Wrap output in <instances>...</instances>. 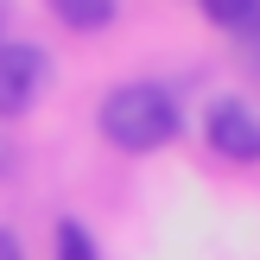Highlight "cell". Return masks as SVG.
Here are the masks:
<instances>
[{
	"label": "cell",
	"mask_w": 260,
	"mask_h": 260,
	"mask_svg": "<svg viewBox=\"0 0 260 260\" xmlns=\"http://www.w3.org/2000/svg\"><path fill=\"white\" fill-rule=\"evenodd\" d=\"M102 140H108L114 152H159L165 140H178V127H184V108L172 102V89L159 83H121L102 95Z\"/></svg>",
	"instance_id": "cell-1"
},
{
	"label": "cell",
	"mask_w": 260,
	"mask_h": 260,
	"mask_svg": "<svg viewBox=\"0 0 260 260\" xmlns=\"http://www.w3.org/2000/svg\"><path fill=\"white\" fill-rule=\"evenodd\" d=\"M7 165H13V152H7V140H0V172H7Z\"/></svg>",
	"instance_id": "cell-9"
},
{
	"label": "cell",
	"mask_w": 260,
	"mask_h": 260,
	"mask_svg": "<svg viewBox=\"0 0 260 260\" xmlns=\"http://www.w3.org/2000/svg\"><path fill=\"white\" fill-rule=\"evenodd\" d=\"M0 260H25V254H19V235H13V229H0Z\"/></svg>",
	"instance_id": "cell-7"
},
{
	"label": "cell",
	"mask_w": 260,
	"mask_h": 260,
	"mask_svg": "<svg viewBox=\"0 0 260 260\" xmlns=\"http://www.w3.org/2000/svg\"><path fill=\"white\" fill-rule=\"evenodd\" d=\"M197 7H203V19L222 25V32H235V38H260V0H197Z\"/></svg>",
	"instance_id": "cell-4"
},
{
	"label": "cell",
	"mask_w": 260,
	"mask_h": 260,
	"mask_svg": "<svg viewBox=\"0 0 260 260\" xmlns=\"http://www.w3.org/2000/svg\"><path fill=\"white\" fill-rule=\"evenodd\" d=\"M51 13H57V25H70V32H108L114 25V0H51Z\"/></svg>",
	"instance_id": "cell-5"
},
{
	"label": "cell",
	"mask_w": 260,
	"mask_h": 260,
	"mask_svg": "<svg viewBox=\"0 0 260 260\" xmlns=\"http://www.w3.org/2000/svg\"><path fill=\"white\" fill-rule=\"evenodd\" d=\"M45 83H51V57L38 45H25V38H7L0 45V121L32 114L38 95H45Z\"/></svg>",
	"instance_id": "cell-2"
},
{
	"label": "cell",
	"mask_w": 260,
	"mask_h": 260,
	"mask_svg": "<svg viewBox=\"0 0 260 260\" xmlns=\"http://www.w3.org/2000/svg\"><path fill=\"white\" fill-rule=\"evenodd\" d=\"M57 260H102L95 235H89L76 216H63V222H57Z\"/></svg>",
	"instance_id": "cell-6"
},
{
	"label": "cell",
	"mask_w": 260,
	"mask_h": 260,
	"mask_svg": "<svg viewBox=\"0 0 260 260\" xmlns=\"http://www.w3.org/2000/svg\"><path fill=\"white\" fill-rule=\"evenodd\" d=\"M7 19H13V7H7V0H0V45H7Z\"/></svg>",
	"instance_id": "cell-8"
},
{
	"label": "cell",
	"mask_w": 260,
	"mask_h": 260,
	"mask_svg": "<svg viewBox=\"0 0 260 260\" xmlns=\"http://www.w3.org/2000/svg\"><path fill=\"white\" fill-rule=\"evenodd\" d=\"M203 140H210L216 159L254 165L260 159V114H254V102H241V95L210 102V114H203Z\"/></svg>",
	"instance_id": "cell-3"
}]
</instances>
